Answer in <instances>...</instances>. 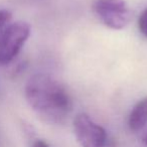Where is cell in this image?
<instances>
[{"mask_svg":"<svg viewBox=\"0 0 147 147\" xmlns=\"http://www.w3.org/2000/svg\"><path fill=\"white\" fill-rule=\"evenodd\" d=\"M11 16L12 15H11V13L8 10H5V9L0 10V30L4 28L5 25L10 21Z\"/></svg>","mask_w":147,"mask_h":147,"instance_id":"52a82bcc","label":"cell"},{"mask_svg":"<svg viewBox=\"0 0 147 147\" xmlns=\"http://www.w3.org/2000/svg\"><path fill=\"white\" fill-rule=\"evenodd\" d=\"M74 131L82 147H104L106 144L105 129L96 124L87 114L81 113L75 117Z\"/></svg>","mask_w":147,"mask_h":147,"instance_id":"277c9868","label":"cell"},{"mask_svg":"<svg viewBox=\"0 0 147 147\" xmlns=\"http://www.w3.org/2000/svg\"><path fill=\"white\" fill-rule=\"evenodd\" d=\"M147 123V97L140 100L130 113L128 119L129 128L132 131H139Z\"/></svg>","mask_w":147,"mask_h":147,"instance_id":"5b68a950","label":"cell"},{"mask_svg":"<svg viewBox=\"0 0 147 147\" xmlns=\"http://www.w3.org/2000/svg\"><path fill=\"white\" fill-rule=\"evenodd\" d=\"M138 28H139V30H140V32L142 33L145 37H147V8L145 9V10H143V12L141 13V15L139 16Z\"/></svg>","mask_w":147,"mask_h":147,"instance_id":"8992f818","label":"cell"},{"mask_svg":"<svg viewBox=\"0 0 147 147\" xmlns=\"http://www.w3.org/2000/svg\"><path fill=\"white\" fill-rule=\"evenodd\" d=\"M94 10L103 23L112 29L124 28L132 17L124 0H96Z\"/></svg>","mask_w":147,"mask_h":147,"instance_id":"3957f363","label":"cell"},{"mask_svg":"<svg viewBox=\"0 0 147 147\" xmlns=\"http://www.w3.org/2000/svg\"><path fill=\"white\" fill-rule=\"evenodd\" d=\"M144 143H145V144L147 145V134H146V136L144 137Z\"/></svg>","mask_w":147,"mask_h":147,"instance_id":"9c48e42d","label":"cell"},{"mask_svg":"<svg viewBox=\"0 0 147 147\" xmlns=\"http://www.w3.org/2000/svg\"><path fill=\"white\" fill-rule=\"evenodd\" d=\"M29 35L30 26L22 21L11 23L0 30V65L15 59Z\"/></svg>","mask_w":147,"mask_h":147,"instance_id":"7a4b0ae2","label":"cell"},{"mask_svg":"<svg viewBox=\"0 0 147 147\" xmlns=\"http://www.w3.org/2000/svg\"><path fill=\"white\" fill-rule=\"evenodd\" d=\"M32 147H49V146L47 145V143L45 142L43 140H36L33 143Z\"/></svg>","mask_w":147,"mask_h":147,"instance_id":"ba28073f","label":"cell"},{"mask_svg":"<svg viewBox=\"0 0 147 147\" xmlns=\"http://www.w3.org/2000/svg\"><path fill=\"white\" fill-rule=\"evenodd\" d=\"M25 97L31 108L49 122H61L71 110L67 90L47 74L33 75L27 81Z\"/></svg>","mask_w":147,"mask_h":147,"instance_id":"6da1fadb","label":"cell"}]
</instances>
